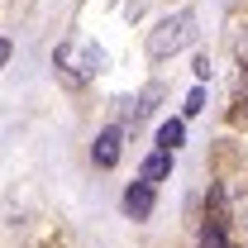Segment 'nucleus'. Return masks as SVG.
<instances>
[{
    "mask_svg": "<svg viewBox=\"0 0 248 248\" xmlns=\"http://www.w3.org/2000/svg\"><path fill=\"white\" fill-rule=\"evenodd\" d=\"M167 172H172V153H167V148H157V153L148 157V162H143V172H139V182L157 186L162 177H167Z\"/></svg>",
    "mask_w": 248,
    "mask_h": 248,
    "instance_id": "5",
    "label": "nucleus"
},
{
    "mask_svg": "<svg viewBox=\"0 0 248 248\" xmlns=\"http://www.w3.org/2000/svg\"><path fill=\"white\" fill-rule=\"evenodd\" d=\"M124 210H129L134 219H148V215H153V186H148V182H134L129 191H124Z\"/></svg>",
    "mask_w": 248,
    "mask_h": 248,
    "instance_id": "3",
    "label": "nucleus"
},
{
    "mask_svg": "<svg viewBox=\"0 0 248 248\" xmlns=\"http://www.w3.org/2000/svg\"><path fill=\"white\" fill-rule=\"evenodd\" d=\"M182 139H186V124H182V120H167L162 129H157V148H167V153H177V148H182Z\"/></svg>",
    "mask_w": 248,
    "mask_h": 248,
    "instance_id": "6",
    "label": "nucleus"
},
{
    "mask_svg": "<svg viewBox=\"0 0 248 248\" xmlns=\"http://www.w3.org/2000/svg\"><path fill=\"white\" fill-rule=\"evenodd\" d=\"M201 105H205V91L196 86V91L186 95V105H182V110H186V115H201Z\"/></svg>",
    "mask_w": 248,
    "mask_h": 248,
    "instance_id": "8",
    "label": "nucleus"
},
{
    "mask_svg": "<svg viewBox=\"0 0 248 248\" xmlns=\"http://www.w3.org/2000/svg\"><path fill=\"white\" fill-rule=\"evenodd\" d=\"M201 244H205V248H224V234H219V224H205V234H201Z\"/></svg>",
    "mask_w": 248,
    "mask_h": 248,
    "instance_id": "7",
    "label": "nucleus"
},
{
    "mask_svg": "<svg viewBox=\"0 0 248 248\" xmlns=\"http://www.w3.org/2000/svg\"><path fill=\"white\" fill-rule=\"evenodd\" d=\"M53 62H58L67 77L81 81V77H95V72L105 67V53H100L95 43H62L58 53H53Z\"/></svg>",
    "mask_w": 248,
    "mask_h": 248,
    "instance_id": "2",
    "label": "nucleus"
},
{
    "mask_svg": "<svg viewBox=\"0 0 248 248\" xmlns=\"http://www.w3.org/2000/svg\"><path fill=\"white\" fill-rule=\"evenodd\" d=\"M120 143H124V134H120V129H105V134L95 139V148H91L95 167H115V162H120Z\"/></svg>",
    "mask_w": 248,
    "mask_h": 248,
    "instance_id": "4",
    "label": "nucleus"
},
{
    "mask_svg": "<svg viewBox=\"0 0 248 248\" xmlns=\"http://www.w3.org/2000/svg\"><path fill=\"white\" fill-rule=\"evenodd\" d=\"M191 38H196V15H191V10L167 15V19L148 33V58H172V53H182Z\"/></svg>",
    "mask_w": 248,
    "mask_h": 248,
    "instance_id": "1",
    "label": "nucleus"
}]
</instances>
